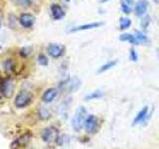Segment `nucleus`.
<instances>
[{"label":"nucleus","instance_id":"obj_1","mask_svg":"<svg viewBox=\"0 0 159 149\" xmlns=\"http://www.w3.org/2000/svg\"><path fill=\"white\" fill-rule=\"evenodd\" d=\"M86 119H87L86 108L84 106L79 107L76 114H75V116L73 117V120H72L73 127L76 129V130H80V129L83 127L84 122H86Z\"/></svg>","mask_w":159,"mask_h":149},{"label":"nucleus","instance_id":"obj_2","mask_svg":"<svg viewBox=\"0 0 159 149\" xmlns=\"http://www.w3.org/2000/svg\"><path fill=\"white\" fill-rule=\"evenodd\" d=\"M31 101H32V94L27 91H22L17 94L14 103L18 108H22L27 106L31 102Z\"/></svg>","mask_w":159,"mask_h":149},{"label":"nucleus","instance_id":"obj_3","mask_svg":"<svg viewBox=\"0 0 159 149\" xmlns=\"http://www.w3.org/2000/svg\"><path fill=\"white\" fill-rule=\"evenodd\" d=\"M47 51L51 57L60 58L63 56V54L65 52V48L60 44H50L47 48Z\"/></svg>","mask_w":159,"mask_h":149},{"label":"nucleus","instance_id":"obj_4","mask_svg":"<svg viewBox=\"0 0 159 149\" xmlns=\"http://www.w3.org/2000/svg\"><path fill=\"white\" fill-rule=\"evenodd\" d=\"M15 86L12 81L10 79H5L1 84V93L5 97H11L14 93Z\"/></svg>","mask_w":159,"mask_h":149},{"label":"nucleus","instance_id":"obj_5","mask_svg":"<svg viewBox=\"0 0 159 149\" xmlns=\"http://www.w3.org/2000/svg\"><path fill=\"white\" fill-rule=\"evenodd\" d=\"M58 137V130L55 127H48L42 132V139L45 142H52Z\"/></svg>","mask_w":159,"mask_h":149},{"label":"nucleus","instance_id":"obj_6","mask_svg":"<svg viewBox=\"0 0 159 149\" xmlns=\"http://www.w3.org/2000/svg\"><path fill=\"white\" fill-rule=\"evenodd\" d=\"M102 25V22H93V23H86V24H82L72 28L70 30V33H74V32H81V31H86V30H91V29H96L98 27H101Z\"/></svg>","mask_w":159,"mask_h":149},{"label":"nucleus","instance_id":"obj_7","mask_svg":"<svg viewBox=\"0 0 159 149\" xmlns=\"http://www.w3.org/2000/svg\"><path fill=\"white\" fill-rule=\"evenodd\" d=\"M19 21L20 24L22 25L23 27L25 28H30L32 27L34 23H35V18L32 14H29V13H24L22 14L21 16L19 18Z\"/></svg>","mask_w":159,"mask_h":149},{"label":"nucleus","instance_id":"obj_8","mask_svg":"<svg viewBox=\"0 0 159 149\" xmlns=\"http://www.w3.org/2000/svg\"><path fill=\"white\" fill-rule=\"evenodd\" d=\"M51 14L55 20H61L65 16V11L58 4L51 5Z\"/></svg>","mask_w":159,"mask_h":149},{"label":"nucleus","instance_id":"obj_9","mask_svg":"<svg viewBox=\"0 0 159 149\" xmlns=\"http://www.w3.org/2000/svg\"><path fill=\"white\" fill-rule=\"evenodd\" d=\"M57 96H58L57 88H49V89H47V91L44 93L43 97H42V99H43L44 102L49 103V102H52L54 99L57 97Z\"/></svg>","mask_w":159,"mask_h":149},{"label":"nucleus","instance_id":"obj_10","mask_svg":"<svg viewBox=\"0 0 159 149\" xmlns=\"http://www.w3.org/2000/svg\"><path fill=\"white\" fill-rule=\"evenodd\" d=\"M84 126L88 132H93L97 129V117L94 115H89L84 122Z\"/></svg>","mask_w":159,"mask_h":149},{"label":"nucleus","instance_id":"obj_11","mask_svg":"<svg viewBox=\"0 0 159 149\" xmlns=\"http://www.w3.org/2000/svg\"><path fill=\"white\" fill-rule=\"evenodd\" d=\"M147 6H148L147 1H145V0H140L135 6V14L138 17L143 16L147 11Z\"/></svg>","mask_w":159,"mask_h":149},{"label":"nucleus","instance_id":"obj_12","mask_svg":"<svg viewBox=\"0 0 159 149\" xmlns=\"http://www.w3.org/2000/svg\"><path fill=\"white\" fill-rule=\"evenodd\" d=\"M147 113H148V107H147V106L143 107V108L141 109V111L137 113V115L135 116V118H134V120H133V124H137V123L143 122V121L146 119Z\"/></svg>","mask_w":159,"mask_h":149},{"label":"nucleus","instance_id":"obj_13","mask_svg":"<svg viewBox=\"0 0 159 149\" xmlns=\"http://www.w3.org/2000/svg\"><path fill=\"white\" fill-rule=\"evenodd\" d=\"M119 40L120 41H123V42H128V43H131V44H138L135 37H134V35H131V34H128V33H124V34H121L120 36H119Z\"/></svg>","mask_w":159,"mask_h":149},{"label":"nucleus","instance_id":"obj_14","mask_svg":"<svg viewBox=\"0 0 159 149\" xmlns=\"http://www.w3.org/2000/svg\"><path fill=\"white\" fill-rule=\"evenodd\" d=\"M116 63H117V61H111V62H107V63H106V64H103L101 68H99V70H98V73L102 74V73H104V72L108 71V70H111L112 67L116 66Z\"/></svg>","mask_w":159,"mask_h":149},{"label":"nucleus","instance_id":"obj_15","mask_svg":"<svg viewBox=\"0 0 159 149\" xmlns=\"http://www.w3.org/2000/svg\"><path fill=\"white\" fill-rule=\"evenodd\" d=\"M134 37H135L138 44H143V43H147L148 42L147 36L145 34H143L142 32H140V31L135 32V34H134Z\"/></svg>","mask_w":159,"mask_h":149},{"label":"nucleus","instance_id":"obj_16","mask_svg":"<svg viewBox=\"0 0 159 149\" xmlns=\"http://www.w3.org/2000/svg\"><path fill=\"white\" fill-rule=\"evenodd\" d=\"M131 26V20L128 18H120L119 19V29L125 30Z\"/></svg>","mask_w":159,"mask_h":149},{"label":"nucleus","instance_id":"obj_17","mask_svg":"<svg viewBox=\"0 0 159 149\" xmlns=\"http://www.w3.org/2000/svg\"><path fill=\"white\" fill-rule=\"evenodd\" d=\"M103 97V93L102 91H96L93 92V93L89 94V96L86 97V99L87 101H89V99H94V98H101Z\"/></svg>","mask_w":159,"mask_h":149},{"label":"nucleus","instance_id":"obj_18","mask_svg":"<svg viewBox=\"0 0 159 149\" xmlns=\"http://www.w3.org/2000/svg\"><path fill=\"white\" fill-rule=\"evenodd\" d=\"M3 67H4V70L6 72H11L14 68V63L12 62V60L8 59L3 63Z\"/></svg>","mask_w":159,"mask_h":149},{"label":"nucleus","instance_id":"obj_19","mask_svg":"<svg viewBox=\"0 0 159 149\" xmlns=\"http://www.w3.org/2000/svg\"><path fill=\"white\" fill-rule=\"evenodd\" d=\"M149 24H150V17L148 16V15H145V17H143L142 20H141V27L143 30H145L148 28Z\"/></svg>","mask_w":159,"mask_h":149},{"label":"nucleus","instance_id":"obj_20","mask_svg":"<svg viewBox=\"0 0 159 149\" xmlns=\"http://www.w3.org/2000/svg\"><path fill=\"white\" fill-rule=\"evenodd\" d=\"M80 84H81L80 79L78 78H74L71 81V89L72 91H76V89H78V88L80 87Z\"/></svg>","mask_w":159,"mask_h":149},{"label":"nucleus","instance_id":"obj_21","mask_svg":"<svg viewBox=\"0 0 159 149\" xmlns=\"http://www.w3.org/2000/svg\"><path fill=\"white\" fill-rule=\"evenodd\" d=\"M38 63L42 66H47L48 65V58L43 54H40L38 56Z\"/></svg>","mask_w":159,"mask_h":149},{"label":"nucleus","instance_id":"obj_22","mask_svg":"<svg viewBox=\"0 0 159 149\" xmlns=\"http://www.w3.org/2000/svg\"><path fill=\"white\" fill-rule=\"evenodd\" d=\"M39 114H40V117H41L42 119H47L50 116V112H49V111H47L46 108H41V109H40Z\"/></svg>","mask_w":159,"mask_h":149},{"label":"nucleus","instance_id":"obj_23","mask_svg":"<svg viewBox=\"0 0 159 149\" xmlns=\"http://www.w3.org/2000/svg\"><path fill=\"white\" fill-rule=\"evenodd\" d=\"M121 10H122V12L125 13V14H129L131 12V8H130V6H129V4L126 2L121 3Z\"/></svg>","mask_w":159,"mask_h":149},{"label":"nucleus","instance_id":"obj_24","mask_svg":"<svg viewBox=\"0 0 159 149\" xmlns=\"http://www.w3.org/2000/svg\"><path fill=\"white\" fill-rule=\"evenodd\" d=\"M30 52H31V49H30V47H25V48H22L21 51H20V54H21L22 57H27L28 55L30 54Z\"/></svg>","mask_w":159,"mask_h":149},{"label":"nucleus","instance_id":"obj_25","mask_svg":"<svg viewBox=\"0 0 159 149\" xmlns=\"http://www.w3.org/2000/svg\"><path fill=\"white\" fill-rule=\"evenodd\" d=\"M130 59H131V61H133V62L137 61V53L135 52V50H134V49L130 50Z\"/></svg>","mask_w":159,"mask_h":149},{"label":"nucleus","instance_id":"obj_26","mask_svg":"<svg viewBox=\"0 0 159 149\" xmlns=\"http://www.w3.org/2000/svg\"><path fill=\"white\" fill-rule=\"evenodd\" d=\"M34 0H19V2L23 4V5H29V4H32Z\"/></svg>","mask_w":159,"mask_h":149},{"label":"nucleus","instance_id":"obj_27","mask_svg":"<svg viewBox=\"0 0 159 149\" xmlns=\"http://www.w3.org/2000/svg\"><path fill=\"white\" fill-rule=\"evenodd\" d=\"M133 1H134V0H126V3L131 4V3H133Z\"/></svg>","mask_w":159,"mask_h":149},{"label":"nucleus","instance_id":"obj_28","mask_svg":"<svg viewBox=\"0 0 159 149\" xmlns=\"http://www.w3.org/2000/svg\"><path fill=\"white\" fill-rule=\"evenodd\" d=\"M107 1H109V0H101L99 2H101V3H106V2H107Z\"/></svg>","mask_w":159,"mask_h":149},{"label":"nucleus","instance_id":"obj_29","mask_svg":"<svg viewBox=\"0 0 159 149\" xmlns=\"http://www.w3.org/2000/svg\"><path fill=\"white\" fill-rule=\"evenodd\" d=\"M65 2H70V0H64Z\"/></svg>","mask_w":159,"mask_h":149},{"label":"nucleus","instance_id":"obj_30","mask_svg":"<svg viewBox=\"0 0 159 149\" xmlns=\"http://www.w3.org/2000/svg\"><path fill=\"white\" fill-rule=\"evenodd\" d=\"M154 2H156V3H158V0H153Z\"/></svg>","mask_w":159,"mask_h":149},{"label":"nucleus","instance_id":"obj_31","mask_svg":"<svg viewBox=\"0 0 159 149\" xmlns=\"http://www.w3.org/2000/svg\"><path fill=\"white\" fill-rule=\"evenodd\" d=\"M0 28H1V21H0Z\"/></svg>","mask_w":159,"mask_h":149}]
</instances>
